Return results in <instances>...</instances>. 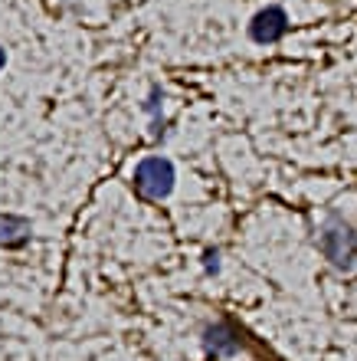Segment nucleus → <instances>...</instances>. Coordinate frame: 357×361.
<instances>
[{
	"label": "nucleus",
	"instance_id": "nucleus-1",
	"mask_svg": "<svg viewBox=\"0 0 357 361\" xmlns=\"http://www.w3.org/2000/svg\"><path fill=\"white\" fill-rule=\"evenodd\" d=\"M134 188L148 200H164L174 190V164L168 158H144L134 168Z\"/></svg>",
	"mask_w": 357,
	"mask_h": 361
},
{
	"label": "nucleus",
	"instance_id": "nucleus-2",
	"mask_svg": "<svg viewBox=\"0 0 357 361\" xmlns=\"http://www.w3.org/2000/svg\"><path fill=\"white\" fill-rule=\"evenodd\" d=\"M321 250H325V257L334 267H351L357 257V233L351 227H344V224H331L321 233Z\"/></svg>",
	"mask_w": 357,
	"mask_h": 361
},
{
	"label": "nucleus",
	"instance_id": "nucleus-3",
	"mask_svg": "<svg viewBox=\"0 0 357 361\" xmlns=\"http://www.w3.org/2000/svg\"><path fill=\"white\" fill-rule=\"evenodd\" d=\"M285 30H289V17H285L282 7H265L259 10L249 23V37L256 43H275V39L285 37Z\"/></svg>",
	"mask_w": 357,
	"mask_h": 361
},
{
	"label": "nucleus",
	"instance_id": "nucleus-4",
	"mask_svg": "<svg viewBox=\"0 0 357 361\" xmlns=\"http://www.w3.org/2000/svg\"><path fill=\"white\" fill-rule=\"evenodd\" d=\"M207 348L213 355H233L236 348H239V335H236L226 322H216L207 329Z\"/></svg>",
	"mask_w": 357,
	"mask_h": 361
},
{
	"label": "nucleus",
	"instance_id": "nucleus-5",
	"mask_svg": "<svg viewBox=\"0 0 357 361\" xmlns=\"http://www.w3.org/2000/svg\"><path fill=\"white\" fill-rule=\"evenodd\" d=\"M27 237H30L27 220H20V217L0 220V243H4V247H17V243H23Z\"/></svg>",
	"mask_w": 357,
	"mask_h": 361
},
{
	"label": "nucleus",
	"instance_id": "nucleus-6",
	"mask_svg": "<svg viewBox=\"0 0 357 361\" xmlns=\"http://www.w3.org/2000/svg\"><path fill=\"white\" fill-rule=\"evenodd\" d=\"M4 63H7V53H4V47H0V69H4Z\"/></svg>",
	"mask_w": 357,
	"mask_h": 361
}]
</instances>
